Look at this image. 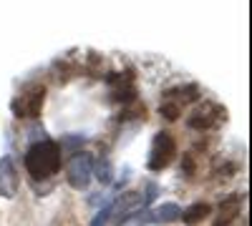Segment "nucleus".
Listing matches in <instances>:
<instances>
[{
    "label": "nucleus",
    "mask_w": 252,
    "mask_h": 226,
    "mask_svg": "<svg viewBox=\"0 0 252 226\" xmlns=\"http://www.w3.org/2000/svg\"><path fill=\"white\" fill-rule=\"evenodd\" d=\"M159 113L166 118V121H177L179 118V113H182V108L174 103V100H169V98H164L161 103H159Z\"/></svg>",
    "instance_id": "obj_14"
},
{
    "label": "nucleus",
    "mask_w": 252,
    "mask_h": 226,
    "mask_svg": "<svg viewBox=\"0 0 252 226\" xmlns=\"http://www.w3.org/2000/svg\"><path fill=\"white\" fill-rule=\"evenodd\" d=\"M164 98L174 100V103H177L179 108H184L187 103H194V100L199 98V88H197L194 83H189V86H179V88L166 91V93H164Z\"/></svg>",
    "instance_id": "obj_9"
},
{
    "label": "nucleus",
    "mask_w": 252,
    "mask_h": 226,
    "mask_svg": "<svg viewBox=\"0 0 252 226\" xmlns=\"http://www.w3.org/2000/svg\"><path fill=\"white\" fill-rule=\"evenodd\" d=\"M18 194V171L10 156L0 158V196L3 199H15Z\"/></svg>",
    "instance_id": "obj_6"
},
{
    "label": "nucleus",
    "mask_w": 252,
    "mask_h": 226,
    "mask_svg": "<svg viewBox=\"0 0 252 226\" xmlns=\"http://www.w3.org/2000/svg\"><path fill=\"white\" fill-rule=\"evenodd\" d=\"M222 121H224V108L217 106V103H212V100H204V103H199L192 113L187 116V126L192 128V131L204 133V131L217 128Z\"/></svg>",
    "instance_id": "obj_5"
},
{
    "label": "nucleus",
    "mask_w": 252,
    "mask_h": 226,
    "mask_svg": "<svg viewBox=\"0 0 252 226\" xmlns=\"http://www.w3.org/2000/svg\"><path fill=\"white\" fill-rule=\"evenodd\" d=\"M66 178H68V186L76 191H86L89 183L94 178V156L86 151H78L66 166Z\"/></svg>",
    "instance_id": "obj_4"
},
{
    "label": "nucleus",
    "mask_w": 252,
    "mask_h": 226,
    "mask_svg": "<svg viewBox=\"0 0 252 226\" xmlns=\"http://www.w3.org/2000/svg\"><path fill=\"white\" fill-rule=\"evenodd\" d=\"M209 214H212V206H209V203H204V201H197V203H192L189 209H184L179 219H182L187 226H197V224L204 221Z\"/></svg>",
    "instance_id": "obj_10"
},
{
    "label": "nucleus",
    "mask_w": 252,
    "mask_h": 226,
    "mask_svg": "<svg viewBox=\"0 0 252 226\" xmlns=\"http://www.w3.org/2000/svg\"><path fill=\"white\" fill-rule=\"evenodd\" d=\"M61 169V146L56 141H35L26 151V171L33 178H51Z\"/></svg>",
    "instance_id": "obj_1"
},
{
    "label": "nucleus",
    "mask_w": 252,
    "mask_h": 226,
    "mask_svg": "<svg viewBox=\"0 0 252 226\" xmlns=\"http://www.w3.org/2000/svg\"><path fill=\"white\" fill-rule=\"evenodd\" d=\"M136 209H146L144 201H141V194L126 191V194H121V199L116 203H111V216H116V221H121L124 216H129Z\"/></svg>",
    "instance_id": "obj_7"
},
{
    "label": "nucleus",
    "mask_w": 252,
    "mask_h": 226,
    "mask_svg": "<svg viewBox=\"0 0 252 226\" xmlns=\"http://www.w3.org/2000/svg\"><path fill=\"white\" fill-rule=\"evenodd\" d=\"M240 214V196H229L220 203L217 209V219H215V226H229Z\"/></svg>",
    "instance_id": "obj_8"
},
{
    "label": "nucleus",
    "mask_w": 252,
    "mask_h": 226,
    "mask_svg": "<svg viewBox=\"0 0 252 226\" xmlns=\"http://www.w3.org/2000/svg\"><path fill=\"white\" fill-rule=\"evenodd\" d=\"M157 194H159V186H157L154 181H149V183H146V189H144V196H141L144 206H152L154 199H157Z\"/></svg>",
    "instance_id": "obj_16"
},
{
    "label": "nucleus",
    "mask_w": 252,
    "mask_h": 226,
    "mask_svg": "<svg viewBox=\"0 0 252 226\" xmlns=\"http://www.w3.org/2000/svg\"><path fill=\"white\" fill-rule=\"evenodd\" d=\"M182 216V206L179 203H161V206H157L154 211H152V219H154V224H169V221H177Z\"/></svg>",
    "instance_id": "obj_11"
},
{
    "label": "nucleus",
    "mask_w": 252,
    "mask_h": 226,
    "mask_svg": "<svg viewBox=\"0 0 252 226\" xmlns=\"http://www.w3.org/2000/svg\"><path fill=\"white\" fill-rule=\"evenodd\" d=\"M177 156V141L169 131H159L152 141V151H149V161L146 169L149 171H164Z\"/></svg>",
    "instance_id": "obj_3"
},
{
    "label": "nucleus",
    "mask_w": 252,
    "mask_h": 226,
    "mask_svg": "<svg viewBox=\"0 0 252 226\" xmlns=\"http://www.w3.org/2000/svg\"><path fill=\"white\" fill-rule=\"evenodd\" d=\"M109 219H111V203H106L103 209H98V211H96V216L91 219V226H106V224H109Z\"/></svg>",
    "instance_id": "obj_15"
},
{
    "label": "nucleus",
    "mask_w": 252,
    "mask_h": 226,
    "mask_svg": "<svg viewBox=\"0 0 252 226\" xmlns=\"http://www.w3.org/2000/svg\"><path fill=\"white\" fill-rule=\"evenodd\" d=\"M43 100H46V86L31 83L13 98L10 108H13L15 118H38L40 108H43Z\"/></svg>",
    "instance_id": "obj_2"
},
{
    "label": "nucleus",
    "mask_w": 252,
    "mask_h": 226,
    "mask_svg": "<svg viewBox=\"0 0 252 226\" xmlns=\"http://www.w3.org/2000/svg\"><path fill=\"white\" fill-rule=\"evenodd\" d=\"M94 176L103 183V186H109L114 181V169H111V161L109 158H98L96 161V169H94Z\"/></svg>",
    "instance_id": "obj_13"
},
{
    "label": "nucleus",
    "mask_w": 252,
    "mask_h": 226,
    "mask_svg": "<svg viewBox=\"0 0 252 226\" xmlns=\"http://www.w3.org/2000/svg\"><path fill=\"white\" fill-rule=\"evenodd\" d=\"M149 224H154L149 209H136V211H131L129 216H124L119 221V226H149Z\"/></svg>",
    "instance_id": "obj_12"
}]
</instances>
